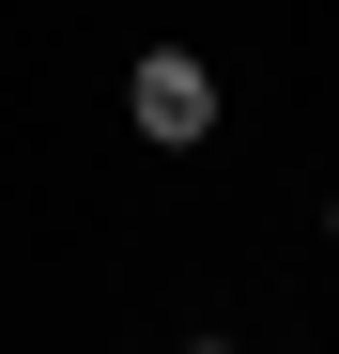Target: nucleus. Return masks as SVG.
Returning a JSON list of instances; mask_svg holds the SVG:
<instances>
[{
  "label": "nucleus",
  "instance_id": "f257e3e1",
  "mask_svg": "<svg viewBox=\"0 0 339 354\" xmlns=\"http://www.w3.org/2000/svg\"><path fill=\"white\" fill-rule=\"evenodd\" d=\"M124 108H139V139H216V77L185 62V46H154V62L124 77Z\"/></svg>",
  "mask_w": 339,
  "mask_h": 354
},
{
  "label": "nucleus",
  "instance_id": "f03ea898",
  "mask_svg": "<svg viewBox=\"0 0 339 354\" xmlns=\"http://www.w3.org/2000/svg\"><path fill=\"white\" fill-rule=\"evenodd\" d=\"M201 354H232V339H201Z\"/></svg>",
  "mask_w": 339,
  "mask_h": 354
}]
</instances>
